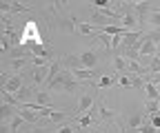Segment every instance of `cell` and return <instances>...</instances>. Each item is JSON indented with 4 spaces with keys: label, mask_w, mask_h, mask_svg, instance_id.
<instances>
[{
    "label": "cell",
    "mask_w": 160,
    "mask_h": 133,
    "mask_svg": "<svg viewBox=\"0 0 160 133\" xmlns=\"http://www.w3.org/2000/svg\"><path fill=\"white\" fill-rule=\"evenodd\" d=\"M49 67H51V64H49ZM49 67H36V69H33V73H31L33 84H42V82H47V78H49Z\"/></svg>",
    "instance_id": "8"
},
{
    "label": "cell",
    "mask_w": 160,
    "mask_h": 133,
    "mask_svg": "<svg viewBox=\"0 0 160 133\" xmlns=\"http://www.w3.org/2000/svg\"><path fill=\"white\" fill-rule=\"evenodd\" d=\"M18 116L22 118L25 122H38V120H40V116H38L36 111H31V109H25V107H20V109H18Z\"/></svg>",
    "instance_id": "10"
},
{
    "label": "cell",
    "mask_w": 160,
    "mask_h": 133,
    "mask_svg": "<svg viewBox=\"0 0 160 133\" xmlns=\"http://www.w3.org/2000/svg\"><path fill=\"white\" fill-rule=\"evenodd\" d=\"M71 116L69 113H62V111H53L51 116H49V120H53V122H65V120H69Z\"/></svg>",
    "instance_id": "23"
},
{
    "label": "cell",
    "mask_w": 160,
    "mask_h": 133,
    "mask_svg": "<svg viewBox=\"0 0 160 133\" xmlns=\"http://www.w3.org/2000/svg\"><path fill=\"white\" fill-rule=\"evenodd\" d=\"M31 60H27V58H22V60H9V67L13 69V71H18V73H22V69L29 64Z\"/></svg>",
    "instance_id": "17"
},
{
    "label": "cell",
    "mask_w": 160,
    "mask_h": 133,
    "mask_svg": "<svg viewBox=\"0 0 160 133\" xmlns=\"http://www.w3.org/2000/svg\"><path fill=\"white\" fill-rule=\"evenodd\" d=\"M76 27H78V20H76V18H73V20H60V22H58V29H60V31H69V33H71Z\"/></svg>",
    "instance_id": "16"
},
{
    "label": "cell",
    "mask_w": 160,
    "mask_h": 133,
    "mask_svg": "<svg viewBox=\"0 0 160 133\" xmlns=\"http://www.w3.org/2000/svg\"><path fill=\"white\" fill-rule=\"evenodd\" d=\"M16 116H18V107H11V104H5L2 102V107H0V118H2V124L11 122Z\"/></svg>",
    "instance_id": "7"
},
{
    "label": "cell",
    "mask_w": 160,
    "mask_h": 133,
    "mask_svg": "<svg viewBox=\"0 0 160 133\" xmlns=\"http://www.w3.org/2000/svg\"><path fill=\"white\" fill-rule=\"evenodd\" d=\"M145 122H147V120H145V116H140V113H136V116H131V118H129V122H127V124H129V129L138 131V129L142 126Z\"/></svg>",
    "instance_id": "13"
},
{
    "label": "cell",
    "mask_w": 160,
    "mask_h": 133,
    "mask_svg": "<svg viewBox=\"0 0 160 133\" xmlns=\"http://www.w3.org/2000/svg\"><path fill=\"white\" fill-rule=\"evenodd\" d=\"M145 109H147V116H158V113H160V102H156V100H147Z\"/></svg>",
    "instance_id": "18"
},
{
    "label": "cell",
    "mask_w": 160,
    "mask_h": 133,
    "mask_svg": "<svg viewBox=\"0 0 160 133\" xmlns=\"http://www.w3.org/2000/svg\"><path fill=\"white\" fill-rule=\"evenodd\" d=\"M96 100H98V96H96V91H93V89L85 91L82 96H80V100H78L73 113H71V120H73V118H80V116H85V113H89L91 107L96 104Z\"/></svg>",
    "instance_id": "2"
},
{
    "label": "cell",
    "mask_w": 160,
    "mask_h": 133,
    "mask_svg": "<svg viewBox=\"0 0 160 133\" xmlns=\"http://www.w3.org/2000/svg\"><path fill=\"white\" fill-rule=\"evenodd\" d=\"M113 69H116V73H127V60L122 58V55H116L113 58Z\"/></svg>",
    "instance_id": "14"
},
{
    "label": "cell",
    "mask_w": 160,
    "mask_h": 133,
    "mask_svg": "<svg viewBox=\"0 0 160 133\" xmlns=\"http://www.w3.org/2000/svg\"><path fill=\"white\" fill-rule=\"evenodd\" d=\"M147 73H151V75H160V58H158V55H156V58H151V64H149Z\"/></svg>",
    "instance_id": "21"
},
{
    "label": "cell",
    "mask_w": 160,
    "mask_h": 133,
    "mask_svg": "<svg viewBox=\"0 0 160 133\" xmlns=\"http://www.w3.org/2000/svg\"><path fill=\"white\" fill-rule=\"evenodd\" d=\"M58 133H73V122L71 124H62V126L58 129Z\"/></svg>",
    "instance_id": "27"
},
{
    "label": "cell",
    "mask_w": 160,
    "mask_h": 133,
    "mask_svg": "<svg viewBox=\"0 0 160 133\" xmlns=\"http://www.w3.org/2000/svg\"><path fill=\"white\" fill-rule=\"evenodd\" d=\"M102 133H107V129H105V131H102Z\"/></svg>",
    "instance_id": "29"
},
{
    "label": "cell",
    "mask_w": 160,
    "mask_h": 133,
    "mask_svg": "<svg viewBox=\"0 0 160 133\" xmlns=\"http://www.w3.org/2000/svg\"><path fill=\"white\" fill-rule=\"evenodd\" d=\"M156 131H158V129H156V126H153L151 122H145V124L140 126V129H138L136 133H156Z\"/></svg>",
    "instance_id": "26"
},
{
    "label": "cell",
    "mask_w": 160,
    "mask_h": 133,
    "mask_svg": "<svg viewBox=\"0 0 160 133\" xmlns=\"http://www.w3.org/2000/svg\"><path fill=\"white\" fill-rule=\"evenodd\" d=\"M120 80V73H113V75H102V78L98 80V89H109V87H113L116 82Z\"/></svg>",
    "instance_id": "9"
},
{
    "label": "cell",
    "mask_w": 160,
    "mask_h": 133,
    "mask_svg": "<svg viewBox=\"0 0 160 133\" xmlns=\"http://www.w3.org/2000/svg\"><path fill=\"white\" fill-rule=\"evenodd\" d=\"M29 5H22V2H0V11L5 16L7 13H20V11H27Z\"/></svg>",
    "instance_id": "6"
},
{
    "label": "cell",
    "mask_w": 160,
    "mask_h": 133,
    "mask_svg": "<svg viewBox=\"0 0 160 133\" xmlns=\"http://www.w3.org/2000/svg\"><path fill=\"white\" fill-rule=\"evenodd\" d=\"M2 102H5V104H11V107H18V109H20V102H18V98L13 96V93H7V91H2Z\"/></svg>",
    "instance_id": "20"
},
{
    "label": "cell",
    "mask_w": 160,
    "mask_h": 133,
    "mask_svg": "<svg viewBox=\"0 0 160 133\" xmlns=\"http://www.w3.org/2000/svg\"><path fill=\"white\" fill-rule=\"evenodd\" d=\"M149 122H151L156 129H160V113H158V116H151V118H149Z\"/></svg>",
    "instance_id": "28"
},
{
    "label": "cell",
    "mask_w": 160,
    "mask_h": 133,
    "mask_svg": "<svg viewBox=\"0 0 160 133\" xmlns=\"http://www.w3.org/2000/svg\"><path fill=\"white\" fill-rule=\"evenodd\" d=\"M71 75H73L76 80H80V82H87V80L93 82V80H100V78H102V73H100L98 69H73Z\"/></svg>",
    "instance_id": "4"
},
{
    "label": "cell",
    "mask_w": 160,
    "mask_h": 133,
    "mask_svg": "<svg viewBox=\"0 0 160 133\" xmlns=\"http://www.w3.org/2000/svg\"><path fill=\"white\" fill-rule=\"evenodd\" d=\"M80 33H85V36H89V33H96L98 29L93 27V25H89V22H78V27H76Z\"/></svg>",
    "instance_id": "19"
},
{
    "label": "cell",
    "mask_w": 160,
    "mask_h": 133,
    "mask_svg": "<svg viewBox=\"0 0 160 133\" xmlns=\"http://www.w3.org/2000/svg\"><path fill=\"white\" fill-rule=\"evenodd\" d=\"M149 25L156 27V29H160V13L158 11H151L149 9Z\"/></svg>",
    "instance_id": "24"
},
{
    "label": "cell",
    "mask_w": 160,
    "mask_h": 133,
    "mask_svg": "<svg viewBox=\"0 0 160 133\" xmlns=\"http://www.w3.org/2000/svg\"><path fill=\"white\" fill-rule=\"evenodd\" d=\"M71 122L76 126H80V129H87V126L93 124V116H91V111H89V113H85V116H80V118H73Z\"/></svg>",
    "instance_id": "11"
},
{
    "label": "cell",
    "mask_w": 160,
    "mask_h": 133,
    "mask_svg": "<svg viewBox=\"0 0 160 133\" xmlns=\"http://www.w3.org/2000/svg\"><path fill=\"white\" fill-rule=\"evenodd\" d=\"M47 89H62V91H67V93H73V91L78 89V82H76V78L71 75L69 69H62V71L56 75V80H53Z\"/></svg>",
    "instance_id": "1"
},
{
    "label": "cell",
    "mask_w": 160,
    "mask_h": 133,
    "mask_svg": "<svg viewBox=\"0 0 160 133\" xmlns=\"http://www.w3.org/2000/svg\"><path fill=\"white\" fill-rule=\"evenodd\" d=\"M98 111H100V118H102V120H113V118H116V113H113L111 109H107L105 104H100Z\"/></svg>",
    "instance_id": "22"
},
{
    "label": "cell",
    "mask_w": 160,
    "mask_h": 133,
    "mask_svg": "<svg viewBox=\"0 0 160 133\" xmlns=\"http://www.w3.org/2000/svg\"><path fill=\"white\" fill-rule=\"evenodd\" d=\"M36 104H40V107H49V104H51L49 91H38V93H36Z\"/></svg>",
    "instance_id": "15"
},
{
    "label": "cell",
    "mask_w": 160,
    "mask_h": 133,
    "mask_svg": "<svg viewBox=\"0 0 160 133\" xmlns=\"http://www.w3.org/2000/svg\"><path fill=\"white\" fill-rule=\"evenodd\" d=\"M122 133H125V129H122Z\"/></svg>",
    "instance_id": "30"
},
{
    "label": "cell",
    "mask_w": 160,
    "mask_h": 133,
    "mask_svg": "<svg viewBox=\"0 0 160 133\" xmlns=\"http://www.w3.org/2000/svg\"><path fill=\"white\" fill-rule=\"evenodd\" d=\"M80 58V64H82V69H96L98 67V53L93 49H87L78 55Z\"/></svg>",
    "instance_id": "5"
},
{
    "label": "cell",
    "mask_w": 160,
    "mask_h": 133,
    "mask_svg": "<svg viewBox=\"0 0 160 133\" xmlns=\"http://www.w3.org/2000/svg\"><path fill=\"white\" fill-rule=\"evenodd\" d=\"M49 62H51V60L40 58V55H33V58H31V64H33V67H49Z\"/></svg>",
    "instance_id": "25"
},
{
    "label": "cell",
    "mask_w": 160,
    "mask_h": 133,
    "mask_svg": "<svg viewBox=\"0 0 160 133\" xmlns=\"http://www.w3.org/2000/svg\"><path fill=\"white\" fill-rule=\"evenodd\" d=\"M22 82H25V73H13V75H9V78L2 80V91L13 93V96H16V93L25 87Z\"/></svg>",
    "instance_id": "3"
},
{
    "label": "cell",
    "mask_w": 160,
    "mask_h": 133,
    "mask_svg": "<svg viewBox=\"0 0 160 133\" xmlns=\"http://www.w3.org/2000/svg\"><path fill=\"white\" fill-rule=\"evenodd\" d=\"M145 91H147V100H156V102H160V91H158L156 84H151V82L145 80Z\"/></svg>",
    "instance_id": "12"
}]
</instances>
